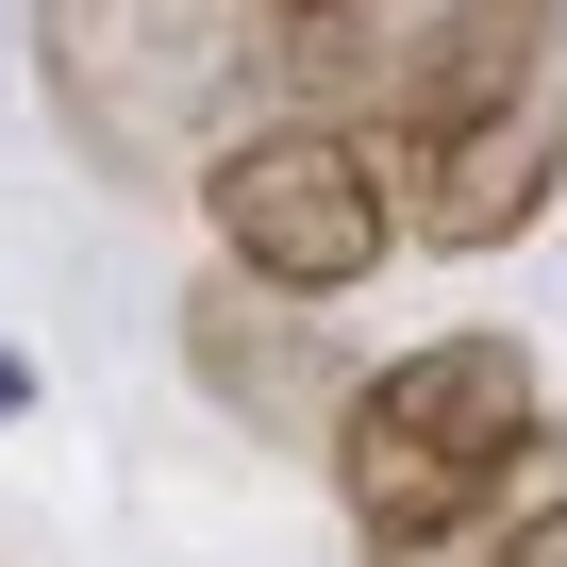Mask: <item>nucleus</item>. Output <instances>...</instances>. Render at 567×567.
I'll return each instance as SVG.
<instances>
[{
    "instance_id": "f257e3e1",
    "label": "nucleus",
    "mask_w": 567,
    "mask_h": 567,
    "mask_svg": "<svg viewBox=\"0 0 567 567\" xmlns=\"http://www.w3.org/2000/svg\"><path fill=\"white\" fill-rule=\"evenodd\" d=\"M368 167L401 200V250H517L567 184V0H451L384 68Z\"/></svg>"
},
{
    "instance_id": "f03ea898",
    "label": "nucleus",
    "mask_w": 567,
    "mask_h": 567,
    "mask_svg": "<svg viewBox=\"0 0 567 567\" xmlns=\"http://www.w3.org/2000/svg\"><path fill=\"white\" fill-rule=\"evenodd\" d=\"M550 467V384L517 334H434V351H384L334 417V501L384 567H451L467 534L517 517V484Z\"/></svg>"
},
{
    "instance_id": "7ed1b4c3",
    "label": "nucleus",
    "mask_w": 567,
    "mask_h": 567,
    "mask_svg": "<svg viewBox=\"0 0 567 567\" xmlns=\"http://www.w3.org/2000/svg\"><path fill=\"white\" fill-rule=\"evenodd\" d=\"M250 18L267 0H34V84L101 184H200L250 134Z\"/></svg>"
},
{
    "instance_id": "20e7f679",
    "label": "nucleus",
    "mask_w": 567,
    "mask_h": 567,
    "mask_svg": "<svg viewBox=\"0 0 567 567\" xmlns=\"http://www.w3.org/2000/svg\"><path fill=\"white\" fill-rule=\"evenodd\" d=\"M200 217H217V267L267 284V301H351L401 250V200H384L368 134H334V117H250L200 167Z\"/></svg>"
},
{
    "instance_id": "39448f33",
    "label": "nucleus",
    "mask_w": 567,
    "mask_h": 567,
    "mask_svg": "<svg viewBox=\"0 0 567 567\" xmlns=\"http://www.w3.org/2000/svg\"><path fill=\"white\" fill-rule=\"evenodd\" d=\"M184 368H200V401H217V417H250L267 451H301V434L334 451V417H351V384H368V368H334V351H318V318H284L267 284H234V267L184 301Z\"/></svg>"
},
{
    "instance_id": "423d86ee",
    "label": "nucleus",
    "mask_w": 567,
    "mask_h": 567,
    "mask_svg": "<svg viewBox=\"0 0 567 567\" xmlns=\"http://www.w3.org/2000/svg\"><path fill=\"white\" fill-rule=\"evenodd\" d=\"M501 567H567V517H517V534H501Z\"/></svg>"
},
{
    "instance_id": "0eeeda50",
    "label": "nucleus",
    "mask_w": 567,
    "mask_h": 567,
    "mask_svg": "<svg viewBox=\"0 0 567 567\" xmlns=\"http://www.w3.org/2000/svg\"><path fill=\"white\" fill-rule=\"evenodd\" d=\"M267 18H301V34H334V18H368V0H267Z\"/></svg>"
},
{
    "instance_id": "6e6552de",
    "label": "nucleus",
    "mask_w": 567,
    "mask_h": 567,
    "mask_svg": "<svg viewBox=\"0 0 567 567\" xmlns=\"http://www.w3.org/2000/svg\"><path fill=\"white\" fill-rule=\"evenodd\" d=\"M18 417H34V368H18V351H0V434H18Z\"/></svg>"
}]
</instances>
